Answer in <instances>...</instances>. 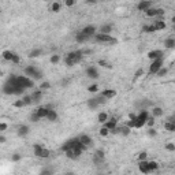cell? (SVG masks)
I'll use <instances>...</instances> for the list:
<instances>
[{"mask_svg": "<svg viewBox=\"0 0 175 175\" xmlns=\"http://www.w3.org/2000/svg\"><path fill=\"white\" fill-rule=\"evenodd\" d=\"M26 88L22 85L18 80V75H11L7 82L3 85V92L5 94H15V96H21L22 93H25Z\"/></svg>", "mask_w": 175, "mask_h": 175, "instance_id": "1", "label": "cell"}, {"mask_svg": "<svg viewBox=\"0 0 175 175\" xmlns=\"http://www.w3.org/2000/svg\"><path fill=\"white\" fill-rule=\"evenodd\" d=\"M93 37L99 41V43H104V44H116L118 40L115 37H112L111 34H103V33H96Z\"/></svg>", "mask_w": 175, "mask_h": 175, "instance_id": "2", "label": "cell"}, {"mask_svg": "<svg viewBox=\"0 0 175 175\" xmlns=\"http://www.w3.org/2000/svg\"><path fill=\"white\" fill-rule=\"evenodd\" d=\"M148 116H149V114H148L146 110L141 111V114H140V115H137V118H136V120H134V129H141V127H144V126H145V123H146Z\"/></svg>", "mask_w": 175, "mask_h": 175, "instance_id": "3", "label": "cell"}, {"mask_svg": "<svg viewBox=\"0 0 175 175\" xmlns=\"http://www.w3.org/2000/svg\"><path fill=\"white\" fill-rule=\"evenodd\" d=\"M33 149H34V155L37 156V157H40V159H47V157H49V156H51L49 149L44 148L43 145H34Z\"/></svg>", "mask_w": 175, "mask_h": 175, "instance_id": "4", "label": "cell"}, {"mask_svg": "<svg viewBox=\"0 0 175 175\" xmlns=\"http://www.w3.org/2000/svg\"><path fill=\"white\" fill-rule=\"evenodd\" d=\"M163 58H157V59H153V62L150 63V66H149V75H153V74H156L157 73V70L160 69V67H163Z\"/></svg>", "mask_w": 175, "mask_h": 175, "instance_id": "5", "label": "cell"}, {"mask_svg": "<svg viewBox=\"0 0 175 175\" xmlns=\"http://www.w3.org/2000/svg\"><path fill=\"white\" fill-rule=\"evenodd\" d=\"M66 58H69L70 60H73L74 64H77V63H80L81 60H82L83 53H82L81 49H78V51H71V52H69L67 55H66Z\"/></svg>", "mask_w": 175, "mask_h": 175, "instance_id": "6", "label": "cell"}, {"mask_svg": "<svg viewBox=\"0 0 175 175\" xmlns=\"http://www.w3.org/2000/svg\"><path fill=\"white\" fill-rule=\"evenodd\" d=\"M77 145H80V138H71V140H69L67 142H64V144H63L62 150H63V152H66V150L73 149V148L77 146Z\"/></svg>", "mask_w": 175, "mask_h": 175, "instance_id": "7", "label": "cell"}, {"mask_svg": "<svg viewBox=\"0 0 175 175\" xmlns=\"http://www.w3.org/2000/svg\"><path fill=\"white\" fill-rule=\"evenodd\" d=\"M152 7H153V2H152V0H141V2L138 3V5H137L138 11H144V13H145L146 10L152 8Z\"/></svg>", "mask_w": 175, "mask_h": 175, "instance_id": "8", "label": "cell"}, {"mask_svg": "<svg viewBox=\"0 0 175 175\" xmlns=\"http://www.w3.org/2000/svg\"><path fill=\"white\" fill-rule=\"evenodd\" d=\"M164 27H166V22L163 19H157V21H155L152 25H150V30H152V33L156 32V30H163Z\"/></svg>", "mask_w": 175, "mask_h": 175, "instance_id": "9", "label": "cell"}, {"mask_svg": "<svg viewBox=\"0 0 175 175\" xmlns=\"http://www.w3.org/2000/svg\"><path fill=\"white\" fill-rule=\"evenodd\" d=\"M18 80H19V82L22 83L23 86H25L26 89L27 88H32L34 85V81L33 80H30L29 77H22V75H18Z\"/></svg>", "mask_w": 175, "mask_h": 175, "instance_id": "10", "label": "cell"}, {"mask_svg": "<svg viewBox=\"0 0 175 175\" xmlns=\"http://www.w3.org/2000/svg\"><path fill=\"white\" fill-rule=\"evenodd\" d=\"M86 75L88 78H92V80H97L99 78V71L94 66H90V67L86 69Z\"/></svg>", "mask_w": 175, "mask_h": 175, "instance_id": "11", "label": "cell"}, {"mask_svg": "<svg viewBox=\"0 0 175 175\" xmlns=\"http://www.w3.org/2000/svg\"><path fill=\"white\" fill-rule=\"evenodd\" d=\"M30 97H32V103L36 104V103H40V100L43 99V90L38 89V90H34V92L30 94Z\"/></svg>", "mask_w": 175, "mask_h": 175, "instance_id": "12", "label": "cell"}, {"mask_svg": "<svg viewBox=\"0 0 175 175\" xmlns=\"http://www.w3.org/2000/svg\"><path fill=\"white\" fill-rule=\"evenodd\" d=\"M81 33H82V34H85L86 37L90 38V37H93V36L96 34V27L92 26V25H89V26H86V27H83Z\"/></svg>", "mask_w": 175, "mask_h": 175, "instance_id": "13", "label": "cell"}, {"mask_svg": "<svg viewBox=\"0 0 175 175\" xmlns=\"http://www.w3.org/2000/svg\"><path fill=\"white\" fill-rule=\"evenodd\" d=\"M104 126H105V127H107L108 130H110V133H111V131H112V130L118 126V119H116V118H111V119H108L107 122L104 123Z\"/></svg>", "mask_w": 175, "mask_h": 175, "instance_id": "14", "label": "cell"}, {"mask_svg": "<svg viewBox=\"0 0 175 175\" xmlns=\"http://www.w3.org/2000/svg\"><path fill=\"white\" fill-rule=\"evenodd\" d=\"M101 96H103V97H105L107 100L108 99H114L116 96V92H115V90H112V89H105V90H103V92H101Z\"/></svg>", "mask_w": 175, "mask_h": 175, "instance_id": "15", "label": "cell"}, {"mask_svg": "<svg viewBox=\"0 0 175 175\" xmlns=\"http://www.w3.org/2000/svg\"><path fill=\"white\" fill-rule=\"evenodd\" d=\"M48 111H49V107H40V108H37L36 114L38 115V118H40V119H43V118H47Z\"/></svg>", "mask_w": 175, "mask_h": 175, "instance_id": "16", "label": "cell"}, {"mask_svg": "<svg viewBox=\"0 0 175 175\" xmlns=\"http://www.w3.org/2000/svg\"><path fill=\"white\" fill-rule=\"evenodd\" d=\"M138 168H140V171L144 172V174H150L149 168H148V161L146 160H141L138 163Z\"/></svg>", "mask_w": 175, "mask_h": 175, "instance_id": "17", "label": "cell"}, {"mask_svg": "<svg viewBox=\"0 0 175 175\" xmlns=\"http://www.w3.org/2000/svg\"><path fill=\"white\" fill-rule=\"evenodd\" d=\"M37 73H38V70L36 69L34 66H27V67H25V74L27 77H34Z\"/></svg>", "mask_w": 175, "mask_h": 175, "instance_id": "18", "label": "cell"}, {"mask_svg": "<svg viewBox=\"0 0 175 175\" xmlns=\"http://www.w3.org/2000/svg\"><path fill=\"white\" fill-rule=\"evenodd\" d=\"M163 55H164V53H163V51L156 49V51H150V52L148 53V58L153 60V59H157V58H163Z\"/></svg>", "mask_w": 175, "mask_h": 175, "instance_id": "19", "label": "cell"}, {"mask_svg": "<svg viewBox=\"0 0 175 175\" xmlns=\"http://www.w3.org/2000/svg\"><path fill=\"white\" fill-rule=\"evenodd\" d=\"M103 160H104V152H103V150H96L93 161L96 163V164H99V163H101Z\"/></svg>", "mask_w": 175, "mask_h": 175, "instance_id": "20", "label": "cell"}, {"mask_svg": "<svg viewBox=\"0 0 175 175\" xmlns=\"http://www.w3.org/2000/svg\"><path fill=\"white\" fill-rule=\"evenodd\" d=\"M78 138H80V142L82 144V145H85V146H89L90 144H92V138H90L89 136H86V134H83V136L78 137Z\"/></svg>", "mask_w": 175, "mask_h": 175, "instance_id": "21", "label": "cell"}, {"mask_svg": "<svg viewBox=\"0 0 175 175\" xmlns=\"http://www.w3.org/2000/svg\"><path fill=\"white\" fill-rule=\"evenodd\" d=\"M47 119L49 120V122H55V120L58 119V112L55 110H51L49 108V111H48V114H47Z\"/></svg>", "mask_w": 175, "mask_h": 175, "instance_id": "22", "label": "cell"}, {"mask_svg": "<svg viewBox=\"0 0 175 175\" xmlns=\"http://www.w3.org/2000/svg\"><path fill=\"white\" fill-rule=\"evenodd\" d=\"M29 134V127L26 125H22V126H19L18 127V136H21V137H25V136H27Z\"/></svg>", "mask_w": 175, "mask_h": 175, "instance_id": "23", "label": "cell"}, {"mask_svg": "<svg viewBox=\"0 0 175 175\" xmlns=\"http://www.w3.org/2000/svg\"><path fill=\"white\" fill-rule=\"evenodd\" d=\"M100 104H99V101L96 97H92V99H89L88 100V107L90 108V110H94V108H97Z\"/></svg>", "mask_w": 175, "mask_h": 175, "instance_id": "24", "label": "cell"}, {"mask_svg": "<svg viewBox=\"0 0 175 175\" xmlns=\"http://www.w3.org/2000/svg\"><path fill=\"white\" fill-rule=\"evenodd\" d=\"M163 114H164V111H163L160 107H153V110H152V116L153 118H160V116H163Z\"/></svg>", "mask_w": 175, "mask_h": 175, "instance_id": "25", "label": "cell"}, {"mask_svg": "<svg viewBox=\"0 0 175 175\" xmlns=\"http://www.w3.org/2000/svg\"><path fill=\"white\" fill-rule=\"evenodd\" d=\"M164 47H166V48H168V49H172V48L175 47V40H174L172 37L167 38V40L164 41Z\"/></svg>", "mask_w": 175, "mask_h": 175, "instance_id": "26", "label": "cell"}, {"mask_svg": "<svg viewBox=\"0 0 175 175\" xmlns=\"http://www.w3.org/2000/svg\"><path fill=\"white\" fill-rule=\"evenodd\" d=\"M75 40H77V43H85V41H88V40H89V37H86L85 34H82V33L80 32V33H77Z\"/></svg>", "mask_w": 175, "mask_h": 175, "instance_id": "27", "label": "cell"}, {"mask_svg": "<svg viewBox=\"0 0 175 175\" xmlns=\"http://www.w3.org/2000/svg\"><path fill=\"white\" fill-rule=\"evenodd\" d=\"M111 32H112L111 25H104V26L100 27V33H103V34H111Z\"/></svg>", "mask_w": 175, "mask_h": 175, "instance_id": "28", "label": "cell"}, {"mask_svg": "<svg viewBox=\"0 0 175 175\" xmlns=\"http://www.w3.org/2000/svg\"><path fill=\"white\" fill-rule=\"evenodd\" d=\"M13 55H14V53L11 52V51H8V49L3 51V53H2L3 59H4V60H8V62H11V59H13Z\"/></svg>", "mask_w": 175, "mask_h": 175, "instance_id": "29", "label": "cell"}, {"mask_svg": "<svg viewBox=\"0 0 175 175\" xmlns=\"http://www.w3.org/2000/svg\"><path fill=\"white\" fill-rule=\"evenodd\" d=\"M97 120H99L100 123H105L107 120H108V114L107 112H100L99 116H97Z\"/></svg>", "mask_w": 175, "mask_h": 175, "instance_id": "30", "label": "cell"}, {"mask_svg": "<svg viewBox=\"0 0 175 175\" xmlns=\"http://www.w3.org/2000/svg\"><path fill=\"white\" fill-rule=\"evenodd\" d=\"M148 168H149L150 172L155 171V170H157V168H159V163L157 161H148Z\"/></svg>", "mask_w": 175, "mask_h": 175, "instance_id": "31", "label": "cell"}, {"mask_svg": "<svg viewBox=\"0 0 175 175\" xmlns=\"http://www.w3.org/2000/svg\"><path fill=\"white\" fill-rule=\"evenodd\" d=\"M145 14H146V16L155 18V16H157V8H149L145 11Z\"/></svg>", "mask_w": 175, "mask_h": 175, "instance_id": "32", "label": "cell"}, {"mask_svg": "<svg viewBox=\"0 0 175 175\" xmlns=\"http://www.w3.org/2000/svg\"><path fill=\"white\" fill-rule=\"evenodd\" d=\"M164 129H166L167 131H175V123H172V122H166V123H164Z\"/></svg>", "mask_w": 175, "mask_h": 175, "instance_id": "33", "label": "cell"}, {"mask_svg": "<svg viewBox=\"0 0 175 175\" xmlns=\"http://www.w3.org/2000/svg\"><path fill=\"white\" fill-rule=\"evenodd\" d=\"M99 66H101V67H104V69H112V64L111 63H108L107 60H99Z\"/></svg>", "mask_w": 175, "mask_h": 175, "instance_id": "34", "label": "cell"}, {"mask_svg": "<svg viewBox=\"0 0 175 175\" xmlns=\"http://www.w3.org/2000/svg\"><path fill=\"white\" fill-rule=\"evenodd\" d=\"M41 53H43V51H41V49H33L32 52L29 53V58H38Z\"/></svg>", "mask_w": 175, "mask_h": 175, "instance_id": "35", "label": "cell"}, {"mask_svg": "<svg viewBox=\"0 0 175 175\" xmlns=\"http://www.w3.org/2000/svg\"><path fill=\"white\" fill-rule=\"evenodd\" d=\"M99 133H100V136L101 137H107V136H110V130H108L105 126H103V127L99 130Z\"/></svg>", "mask_w": 175, "mask_h": 175, "instance_id": "36", "label": "cell"}, {"mask_svg": "<svg viewBox=\"0 0 175 175\" xmlns=\"http://www.w3.org/2000/svg\"><path fill=\"white\" fill-rule=\"evenodd\" d=\"M88 92H90V93H97V92H99V85H97V83H93V85H90V86L88 88Z\"/></svg>", "mask_w": 175, "mask_h": 175, "instance_id": "37", "label": "cell"}, {"mask_svg": "<svg viewBox=\"0 0 175 175\" xmlns=\"http://www.w3.org/2000/svg\"><path fill=\"white\" fill-rule=\"evenodd\" d=\"M167 73H168V69H166V67H160V69L157 70V73H156V74H157V77H164Z\"/></svg>", "mask_w": 175, "mask_h": 175, "instance_id": "38", "label": "cell"}, {"mask_svg": "<svg viewBox=\"0 0 175 175\" xmlns=\"http://www.w3.org/2000/svg\"><path fill=\"white\" fill-rule=\"evenodd\" d=\"M49 62H51L52 64H58V63L60 62V56H59V55H52L51 59H49Z\"/></svg>", "mask_w": 175, "mask_h": 175, "instance_id": "39", "label": "cell"}, {"mask_svg": "<svg viewBox=\"0 0 175 175\" xmlns=\"http://www.w3.org/2000/svg\"><path fill=\"white\" fill-rule=\"evenodd\" d=\"M14 107L15 108H22V107H25V103H23L22 99H18L16 101H14Z\"/></svg>", "mask_w": 175, "mask_h": 175, "instance_id": "40", "label": "cell"}, {"mask_svg": "<svg viewBox=\"0 0 175 175\" xmlns=\"http://www.w3.org/2000/svg\"><path fill=\"white\" fill-rule=\"evenodd\" d=\"M145 125H148L149 127H153V126H155V118H153V116H148Z\"/></svg>", "mask_w": 175, "mask_h": 175, "instance_id": "41", "label": "cell"}, {"mask_svg": "<svg viewBox=\"0 0 175 175\" xmlns=\"http://www.w3.org/2000/svg\"><path fill=\"white\" fill-rule=\"evenodd\" d=\"M49 88H51V83H49V82H43V83L40 85V89L43 90V92H44V90H48Z\"/></svg>", "mask_w": 175, "mask_h": 175, "instance_id": "42", "label": "cell"}, {"mask_svg": "<svg viewBox=\"0 0 175 175\" xmlns=\"http://www.w3.org/2000/svg\"><path fill=\"white\" fill-rule=\"evenodd\" d=\"M22 100H23V103H25V105L33 104V103H32V97H30V96H23V97H22Z\"/></svg>", "mask_w": 175, "mask_h": 175, "instance_id": "43", "label": "cell"}, {"mask_svg": "<svg viewBox=\"0 0 175 175\" xmlns=\"http://www.w3.org/2000/svg\"><path fill=\"white\" fill-rule=\"evenodd\" d=\"M51 8H52L53 13H59V11H60V4L59 3H53Z\"/></svg>", "mask_w": 175, "mask_h": 175, "instance_id": "44", "label": "cell"}, {"mask_svg": "<svg viewBox=\"0 0 175 175\" xmlns=\"http://www.w3.org/2000/svg\"><path fill=\"white\" fill-rule=\"evenodd\" d=\"M166 149L168 150V152H174V150H175V145H174L172 142H168L167 145H166Z\"/></svg>", "mask_w": 175, "mask_h": 175, "instance_id": "45", "label": "cell"}, {"mask_svg": "<svg viewBox=\"0 0 175 175\" xmlns=\"http://www.w3.org/2000/svg\"><path fill=\"white\" fill-rule=\"evenodd\" d=\"M11 62H13V63H15V64H18V63L21 62V58L18 56L16 53H14V55H13V59H11Z\"/></svg>", "mask_w": 175, "mask_h": 175, "instance_id": "46", "label": "cell"}, {"mask_svg": "<svg viewBox=\"0 0 175 175\" xmlns=\"http://www.w3.org/2000/svg\"><path fill=\"white\" fill-rule=\"evenodd\" d=\"M146 157H148V153L146 152H141L140 155H138V160H146Z\"/></svg>", "mask_w": 175, "mask_h": 175, "instance_id": "47", "label": "cell"}, {"mask_svg": "<svg viewBox=\"0 0 175 175\" xmlns=\"http://www.w3.org/2000/svg\"><path fill=\"white\" fill-rule=\"evenodd\" d=\"M156 134H157V133H156V130H155L153 127H149V130H148V136H149V137H156Z\"/></svg>", "mask_w": 175, "mask_h": 175, "instance_id": "48", "label": "cell"}, {"mask_svg": "<svg viewBox=\"0 0 175 175\" xmlns=\"http://www.w3.org/2000/svg\"><path fill=\"white\" fill-rule=\"evenodd\" d=\"M144 74H145V71H144L142 69H140V70H137V73H136V75H134V78H141Z\"/></svg>", "mask_w": 175, "mask_h": 175, "instance_id": "49", "label": "cell"}, {"mask_svg": "<svg viewBox=\"0 0 175 175\" xmlns=\"http://www.w3.org/2000/svg\"><path fill=\"white\" fill-rule=\"evenodd\" d=\"M11 159H13V161H19V160L22 159V156H21L19 153H14V155H13V157H11Z\"/></svg>", "mask_w": 175, "mask_h": 175, "instance_id": "50", "label": "cell"}, {"mask_svg": "<svg viewBox=\"0 0 175 175\" xmlns=\"http://www.w3.org/2000/svg\"><path fill=\"white\" fill-rule=\"evenodd\" d=\"M8 127V125L7 123H4V122H0V131H4V130H7Z\"/></svg>", "mask_w": 175, "mask_h": 175, "instance_id": "51", "label": "cell"}, {"mask_svg": "<svg viewBox=\"0 0 175 175\" xmlns=\"http://www.w3.org/2000/svg\"><path fill=\"white\" fill-rule=\"evenodd\" d=\"M30 119H32V122H38V120H40V118H38V115H37V114H33V115L32 116H30Z\"/></svg>", "mask_w": 175, "mask_h": 175, "instance_id": "52", "label": "cell"}, {"mask_svg": "<svg viewBox=\"0 0 175 175\" xmlns=\"http://www.w3.org/2000/svg\"><path fill=\"white\" fill-rule=\"evenodd\" d=\"M142 32L144 33H152V30H150V26L145 25V26H142Z\"/></svg>", "mask_w": 175, "mask_h": 175, "instance_id": "53", "label": "cell"}, {"mask_svg": "<svg viewBox=\"0 0 175 175\" xmlns=\"http://www.w3.org/2000/svg\"><path fill=\"white\" fill-rule=\"evenodd\" d=\"M74 4H75V0H66V5L67 7H73Z\"/></svg>", "mask_w": 175, "mask_h": 175, "instance_id": "54", "label": "cell"}, {"mask_svg": "<svg viewBox=\"0 0 175 175\" xmlns=\"http://www.w3.org/2000/svg\"><path fill=\"white\" fill-rule=\"evenodd\" d=\"M41 78H43V73H41V71L38 70V73L33 77V80H41Z\"/></svg>", "mask_w": 175, "mask_h": 175, "instance_id": "55", "label": "cell"}, {"mask_svg": "<svg viewBox=\"0 0 175 175\" xmlns=\"http://www.w3.org/2000/svg\"><path fill=\"white\" fill-rule=\"evenodd\" d=\"M136 118H137V115H134V114H130V115H129L130 120H136Z\"/></svg>", "mask_w": 175, "mask_h": 175, "instance_id": "56", "label": "cell"}, {"mask_svg": "<svg viewBox=\"0 0 175 175\" xmlns=\"http://www.w3.org/2000/svg\"><path fill=\"white\" fill-rule=\"evenodd\" d=\"M5 142V137L4 136H0V144H4Z\"/></svg>", "mask_w": 175, "mask_h": 175, "instance_id": "57", "label": "cell"}, {"mask_svg": "<svg viewBox=\"0 0 175 175\" xmlns=\"http://www.w3.org/2000/svg\"><path fill=\"white\" fill-rule=\"evenodd\" d=\"M96 2H97V0H86V3H88V4H94Z\"/></svg>", "mask_w": 175, "mask_h": 175, "instance_id": "58", "label": "cell"}, {"mask_svg": "<svg viewBox=\"0 0 175 175\" xmlns=\"http://www.w3.org/2000/svg\"><path fill=\"white\" fill-rule=\"evenodd\" d=\"M167 122H172V123H175V120H174V116H170V118H168V120H167Z\"/></svg>", "mask_w": 175, "mask_h": 175, "instance_id": "59", "label": "cell"}]
</instances>
